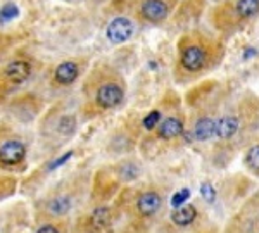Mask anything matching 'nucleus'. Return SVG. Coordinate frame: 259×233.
I'll return each mask as SVG.
<instances>
[{
	"instance_id": "1",
	"label": "nucleus",
	"mask_w": 259,
	"mask_h": 233,
	"mask_svg": "<svg viewBox=\"0 0 259 233\" xmlns=\"http://www.w3.org/2000/svg\"><path fill=\"white\" fill-rule=\"evenodd\" d=\"M223 56V47L218 40L204 33H187L178 40L177 78L178 81H190L202 76L218 64Z\"/></svg>"
},
{
	"instance_id": "2",
	"label": "nucleus",
	"mask_w": 259,
	"mask_h": 233,
	"mask_svg": "<svg viewBox=\"0 0 259 233\" xmlns=\"http://www.w3.org/2000/svg\"><path fill=\"white\" fill-rule=\"evenodd\" d=\"M87 116H97L118 109L126 97V83L123 76L109 66L95 68L83 85Z\"/></svg>"
},
{
	"instance_id": "3",
	"label": "nucleus",
	"mask_w": 259,
	"mask_h": 233,
	"mask_svg": "<svg viewBox=\"0 0 259 233\" xmlns=\"http://www.w3.org/2000/svg\"><path fill=\"white\" fill-rule=\"evenodd\" d=\"M81 197V187L76 181H64L38 199L35 204L36 223L49 219H66Z\"/></svg>"
},
{
	"instance_id": "4",
	"label": "nucleus",
	"mask_w": 259,
	"mask_h": 233,
	"mask_svg": "<svg viewBox=\"0 0 259 233\" xmlns=\"http://www.w3.org/2000/svg\"><path fill=\"white\" fill-rule=\"evenodd\" d=\"M259 14V0H230L218 7L216 26L221 31H237Z\"/></svg>"
},
{
	"instance_id": "5",
	"label": "nucleus",
	"mask_w": 259,
	"mask_h": 233,
	"mask_svg": "<svg viewBox=\"0 0 259 233\" xmlns=\"http://www.w3.org/2000/svg\"><path fill=\"white\" fill-rule=\"evenodd\" d=\"M164 206L162 192L156 187H142V189L132 190L128 195H124V209L135 219H152L159 214V211Z\"/></svg>"
},
{
	"instance_id": "6",
	"label": "nucleus",
	"mask_w": 259,
	"mask_h": 233,
	"mask_svg": "<svg viewBox=\"0 0 259 233\" xmlns=\"http://www.w3.org/2000/svg\"><path fill=\"white\" fill-rule=\"evenodd\" d=\"M119 216L116 204H94L85 214L76 219L71 233H109Z\"/></svg>"
},
{
	"instance_id": "7",
	"label": "nucleus",
	"mask_w": 259,
	"mask_h": 233,
	"mask_svg": "<svg viewBox=\"0 0 259 233\" xmlns=\"http://www.w3.org/2000/svg\"><path fill=\"white\" fill-rule=\"evenodd\" d=\"M28 157V145L18 133L0 128V169L18 171Z\"/></svg>"
},
{
	"instance_id": "8",
	"label": "nucleus",
	"mask_w": 259,
	"mask_h": 233,
	"mask_svg": "<svg viewBox=\"0 0 259 233\" xmlns=\"http://www.w3.org/2000/svg\"><path fill=\"white\" fill-rule=\"evenodd\" d=\"M33 62L26 57H18L7 62L0 68V102L12 94L16 88H19L23 83H26L33 74Z\"/></svg>"
},
{
	"instance_id": "9",
	"label": "nucleus",
	"mask_w": 259,
	"mask_h": 233,
	"mask_svg": "<svg viewBox=\"0 0 259 233\" xmlns=\"http://www.w3.org/2000/svg\"><path fill=\"white\" fill-rule=\"evenodd\" d=\"M249 121V116L242 107L235 111H228L218 116L216 119V131L214 138H218L220 142H232L237 136L242 135V131L245 130Z\"/></svg>"
},
{
	"instance_id": "10",
	"label": "nucleus",
	"mask_w": 259,
	"mask_h": 233,
	"mask_svg": "<svg viewBox=\"0 0 259 233\" xmlns=\"http://www.w3.org/2000/svg\"><path fill=\"white\" fill-rule=\"evenodd\" d=\"M227 233H259V192L237 211Z\"/></svg>"
},
{
	"instance_id": "11",
	"label": "nucleus",
	"mask_w": 259,
	"mask_h": 233,
	"mask_svg": "<svg viewBox=\"0 0 259 233\" xmlns=\"http://www.w3.org/2000/svg\"><path fill=\"white\" fill-rule=\"evenodd\" d=\"M177 0H140L137 18L147 24H161L169 18Z\"/></svg>"
},
{
	"instance_id": "12",
	"label": "nucleus",
	"mask_w": 259,
	"mask_h": 233,
	"mask_svg": "<svg viewBox=\"0 0 259 233\" xmlns=\"http://www.w3.org/2000/svg\"><path fill=\"white\" fill-rule=\"evenodd\" d=\"M76 130H78L76 116L71 114V112H52L45 119L44 131L49 136H54V138L59 140V144L71 138L76 133Z\"/></svg>"
},
{
	"instance_id": "13",
	"label": "nucleus",
	"mask_w": 259,
	"mask_h": 233,
	"mask_svg": "<svg viewBox=\"0 0 259 233\" xmlns=\"http://www.w3.org/2000/svg\"><path fill=\"white\" fill-rule=\"evenodd\" d=\"M83 69H85V62L78 61V59H68L62 61L56 68L52 69V74H50V85L54 88H69L74 83L80 80V76L83 74Z\"/></svg>"
},
{
	"instance_id": "14",
	"label": "nucleus",
	"mask_w": 259,
	"mask_h": 233,
	"mask_svg": "<svg viewBox=\"0 0 259 233\" xmlns=\"http://www.w3.org/2000/svg\"><path fill=\"white\" fill-rule=\"evenodd\" d=\"M183 133H185V118L175 112V114L162 116L161 123L152 131V135L159 142H173V140L180 138Z\"/></svg>"
},
{
	"instance_id": "15",
	"label": "nucleus",
	"mask_w": 259,
	"mask_h": 233,
	"mask_svg": "<svg viewBox=\"0 0 259 233\" xmlns=\"http://www.w3.org/2000/svg\"><path fill=\"white\" fill-rule=\"evenodd\" d=\"M135 33V24L126 16H118L107 24L106 36L112 45H123L132 38Z\"/></svg>"
},
{
	"instance_id": "16",
	"label": "nucleus",
	"mask_w": 259,
	"mask_h": 233,
	"mask_svg": "<svg viewBox=\"0 0 259 233\" xmlns=\"http://www.w3.org/2000/svg\"><path fill=\"white\" fill-rule=\"evenodd\" d=\"M216 119H218V116H214L212 112H200L197 118L192 121V138L195 142H209V140L214 138Z\"/></svg>"
},
{
	"instance_id": "17",
	"label": "nucleus",
	"mask_w": 259,
	"mask_h": 233,
	"mask_svg": "<svg viewBox=\"0 0 259 233\" xmlns=\"http://www.w3.org/2000/svg\"><path fill=\"white\" fill-rule=\"evenodd\" d=\"M199 218V209L195 204H183V206L173 209V213L169 214V219L175 226L178 228H189L192 226Z\"/></svg>"
},
{
	"instance_id": "18",
	"label": "nucleus",
	"mask_w": 259,
	"mask_h": 233,
	"mask_svg": "<svg viewBox=\"0 0 259 233\" xmlns=\"http://www.w3.org/2000/svg\"><path fill=\"white\" fill-rule=\"evenodd\" d=\"M35 233H71V228L66 219H49L36 223Z\"/></svg>"
},
{
	"instance_id": "19",
	"label": "nucleus",
	"mask_w": 259,
	"mask_h": 233,
	"mask_svg": "<svg viewBox=\"0 0 259 233\" xmlns=\"http://www.w3.org/2000/svg\"><path fill=\"white\" fill-rule=\"evenodd\" d=\"M244 164L252 174L259 176V142L252 144L244 156Z\"/></svg>"
},
{
	"instance_id": "20",
	"label": "nucleus",
	"mask_w": 259,
	"mask_h": 233,
	"mask_svg": "<svg viewBox=\"0 0 259 233\" xmlns=\"http://www.w3.org/2000/svg\"><path fill=\"white\" fill-rule=\"evenodd\" d=\"M19 16V7L14 2H7L0 7V23H9Z\"/></svg>"
},
{
	"instance_id": "21",
	"label": "nucleus",
	"mask_w": 259,
	"mask_h": 233,
	"mask_svg": "<svg viewBox=\"0 0 259 233\" xmlns=\"http://www.w3.org/2000/svg\"><path fill=\"white\" fill-rule=\"evenodd\" d=\"M161 119H162L161 109H154V111H150L144 119H142V126H144L147 131H154L157 128V124L161 123Z\"/></svg>"
},
{
	"instance_id": "22",
	"label": "nucleus",
	"mask_w": 259,
	"mask_h": 233,
	"mask_svg": "<svg viewBox=\"0 0 259 233\" xmlns=\"http://www.w3.org/2000/svg\"><path fill=\"white\" fill-rule=\"evenodd\" d=\"M189 197H190V190L189 189H182L180 192H177V194L173 195V199H171V206L177 209V207L183 206V204H187Z\"/></svg>"
},
{
	"instance_id": "23",
	"label": "nucleus",
	"mask_w": 259,
	"mask_h": 233,
	"mask_svg": "<svg viewBox=\"0 0 259 233\" xmlns=\"http://www.w3.org/2000/svg\"><path fill=\"white\" fill-rule=\"evenodd\" d=\"M200 192H202V197L206 199L207 202H214V199H216V190L212 189V185L211 183H204L202 187H200Z\"/></svg>"
},
{
	"instance_id": "24",
	"label": "nucleus",
	"mask_w": 259,
	"mask_h": 233,
	"mask_svg": "<svg viewBox=\"0 0 259 233\" xmlns=\"http://www.w3.org/2000/svg\"><path fill=\"white\" fill-rule=\"evenodd\" d=\"M71 156H73V152H66V154H62L61 157H57L56 161H52L50 164L47 166V171H54V169H57V168H61L62 164H64L66 161H69L71 159Z\"/></svg>"
},
{
	"instance_id": "25",
	"label": "nucleus",
	"mask_w": 259,
	"mask_h": 233,
	"mask_svg": "<svg viewBox=\"0 0 259 233\" xmlns=\"http://www.w3.org/2000/svg\"><path fill=\"white\" fill-rule=\"evenodd\" d=\"M0 57H2V43H0Z\"/></svg>"
}]
</instances>
